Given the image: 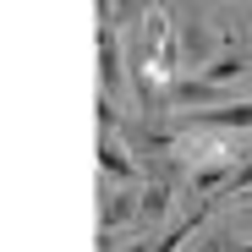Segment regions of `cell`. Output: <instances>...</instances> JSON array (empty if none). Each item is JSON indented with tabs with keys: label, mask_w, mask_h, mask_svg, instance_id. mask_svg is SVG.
I'll return each instance as SVG.
<instances>
[{
	"label": "cell",
	"mask_w": 252,
	"mask_h": 252,
	"mask_svg": "<svg viewBox=\"0 0 252 252\" xmlns=\"http://www.w3.org/2000/svg\"><path fill=\"white\" fill-rule=\"evenodd\" d=\"M99 71H104V88L121 94V38L110 22H99Z\"/></svg>",
	"instance_id": "6da1fadb"
},
{
	"label": "cell",
	"mask_w": 252,
	"mask_h": 252,
	"mask_svg": "<svg viewBox=\"0 0 252 252\" xmlns=\"http://www.w3.org/2000/svg\"><path fill=\"white\" fill-rule=\"evenodd\" d=\"M192 121L197 126H230V132H247V126H252V104H208Z\"/></svg>",
	"instance_id": "7a4b0ae2"
},
{
	"label": "cell",
	"mask_w": 252,
	"mask_h": 252,
	"mask_svg": "<svg viewBox=\"0 0 252 252\" xmlns=\"http://www.w3.org/2000/svg\"><path fill=\"white\" fill-rule=\"evenodd\" d=\"M176 104H225V82H208V77H192L170 94Z\"/></svg>",
	"instance_id": "3957f363"
},
{
	"label": "cell",
	"mask_w": 252,
	"mask_h": 252,
	"mask_svg": "<svg viewBox=\"0 0 252 252\" xmlns=\"http://www.w3.org/2000/svg\"><path fill=\"white\" fill-rule=\"evenodd\" d=\"M99 164H104V170H110L115 181H132V176H137V164L121 154V143H104V148H99Z\"/></svg>",
	"instance_id": "277c9868"
},
{
	"label": "cell",
	"mask_w": 252,
	"mask_h": 252,
	"mask_svg": "<svg viewBox=\"0 0 252 252\" xmlns=\"http://www.w3.org/2000/svg\"><path fill=\"white\" fill-rule=\"evenodd\" d=\"M247 71V61H241V50H230V55H220V61H208V82H230V77H241Z\"/></svg>",
	"instance_id": "5b68a950"
},
{
	"label": "cell",
	"mask_w": 252,
	"mask_h": 252,
	"mask_svg": "<svg viewBox=\"0 0 252 252\" xmlns=\"http://www.w3.org/2000/svg\"><path fill=\"white\" fill-rule=\"evenodd\" d=\"M132 208H137V197L132 192H121L110 208H104V230H115V225H126V220H132Z\"/></svg>",
	"instance_id": "8992f818"
},
{
	"label": "cell",
	"mask_w": 252,
	"mask_h": 252,
	"mask_svg": "<svg viewBox=\"0 0 252 252\" xmlns=\"http://www.w3.org/2000/svg\"><path fill=\"white\" fill-rule=\"evenodd\" d=\"M187 61H192V66H203V61H208V33H203L197 22L187 28Z\"/></svg>",
	"instance_id": "52a82bcc"
},
{
	"label": "cell",
	"mask_w": 252,
	"mask_h": 252,
	"mask_svg": "<svg viewBox=\"0 0 252 252\" xmlns=\"http://www.w3.org/2000/svg\"><path fill=\"white\" fill-rule=\"evenodd\" d=\"M225 176H236V164H230V159H220V164H208V170H197V187H220Z\"/></svg>",
	"instance_id": "ba28073f"
},
{
	"label": "cell",
	"mask_w": 252,
	"mask_h": 252,
	"mask_svg": "<svg viewBox=\"0 0 252 252\" xmlns=\"http://www.w3.org/2000/svg\"><path fill=\"white\" fill-rule=\"evenodd\" d=\"M132 17H143V0H115V22H132Z\"/></svg>",
	"instance_id": "9c48e42d"
},
{
	"label": "cell",
	"mask_w": 252,
	"mask_h": 252,
	"mask_svg": "<svg viewBox=\"0 0 252 252\" xmlns=\"http://www.w3.org/2000/svg\"><path fill=\"white\" fill-rule=\"evenodd\" d=\"M230 192H252V164H241V170L230 176Z\"/></svg>",
	"instance_id": "30bf717a"
}]
</instances>
